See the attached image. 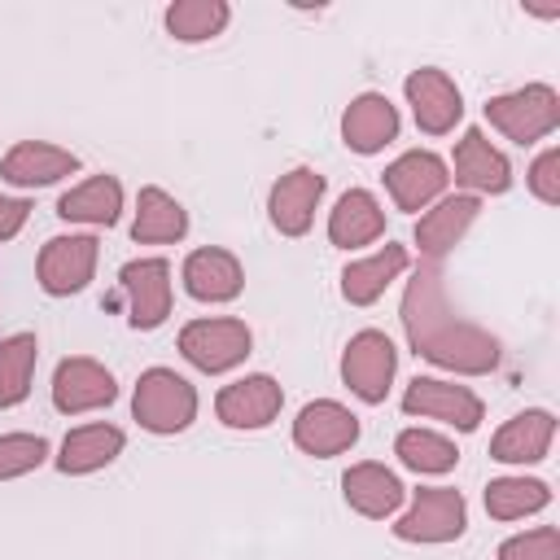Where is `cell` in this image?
I'll use <instances>...</instances> for the list:
<instances>
[{
    "label": "cell",
    "mask_w": 560,
    "mask_h": 560,
    "mask_svg": "<svg viewBox=\"0 0 560 560\" xmlns=\"http://www.w3.org/2000/svg\"><path fill=\"white\" fill-rule=\"evenodd\" d=\"M402 328H407V341L416 354H424L429 363L438 368H451V372H464V376H481L499 363V341L459 319L446 302V276H442V262L438 258H424L416 267V276L407 280V293H402Z\"/></svg>",
    "instance_id": "obj_1"
},
{
    "label": "cell",
    "mask_w": 560,
    "mask_h": 560,
    "mask_svg": "<svg viewBox=\"0 0 560 560\" xmlns=\"http://www.w3.org/2000/svg\"><path fill=\"white\" fill-rule=\"evenodd\" d=\"M131 416L140 420V429L149 433H179L192 424L197 416V389L171 372V368H149L136 381V398H131Z\"/></svg>",
    "instance_id": "obj_2"
},
{
    "label": "cell",
    "mask_w": 560,
    "mask_h": 560,
    "mask_svg": "<svg viewBox=\"0 0 560 560\" xmlns=\"http://www.w3.org/2000/svg\"><path fill=\"white\" fill-rule=\"evenodd\" d=\"M486 118L508 140L534 144V140H542V136H551L560 127V96L547 83H529V88H516L508 96H490L486 101Z\"/></svg>",
    "instance_id": "obj_3"
},
{
    "label": "cell",
    "mask_w": 560,
    "mask_h": 560,
    "mask_svg": "<svg viewBox=\"0 0 560 560\" xmlns=\"http://www.w3.org/2000/svg\"><path fill=\"white\" fill-rule=\"evenodd\" d=\"M468 525V503L451 486H424L411 499V512L394 525L402 542H451Z\"/></svg>",
    "instance_id": "obj_4"
},
{
    "label": "cell",
    "mask_w": 560,
    "mask_h": 560,
    "mask_svg": "<svg viewBox=\"0 0 560 560\" xmlns=\"http://www.w3.org/2000/svg\"><path fill=\"white\" fill-rule=\"evenodd\" d=\"M394 368H398V350L385 332L376 328H363L350 337L346 354H341V381L350 385V394H359L363 402H385L389 394V381H394Z\"/></svg>",
    "instance_id": "obj_5"
},
{
    "label": "cell",
    "mask_w": 560,
    "mask_h": 560,
    "mask_svg": "<svg viewBox=\"0 0 560 560\" xmlns=\"http://www.w3.org/2000/svg\"><path fill=\"white\" fill-rule=\"evenodd\" d=\"M254 337L245 319H192L179 332V354L201 372H228L249 354Z\"/></svg>",
    "instance_id": "obj_6"
},
{
    "label": "cell",
    "mask_w": 560,
    "mask_h": 560,
    "mask_svg": "<svg viewBox=\"0 0 560 560\" xmlns=\"http://www.w3.org/2000/svg\"><path fill=\"white\" fill-rule=\"evenodd\" d=\"M118 289L127 298L131 328L149 332L171 315V267L166 258H136L118 271Z\"/></svg>",
    "instance_id": "obj_7"
},
{
    "label": "cell",
    "mask_w": 560,
    "mask_h": 560,
    "mask_svg": "<svg viewBox=\"0 0 560 560\" xmlns=\"http://www.w3.org/2000/svg\"><path fill=\"white\" fill-rule=\"evenodd\" d=\"M293 442H298V451H306V455H315V459L341 455V451H350V446L359 442V416L346 411V407L332 402V398H315V402H306V407L298 411V420H293Z\"/></svg>",
    "instance_id": "obj_8"
},
{
    "label": "cell",
    "mask_w": 560,
    "mask_h": 560,
    "mask_svg": "<svg viewBox=\"0 0 560 560\" xmlns=\"http://www.w3.org/2000/svg\"><path fill=\"white\" fill-rule=\"evenodd\" d=\"M402 411L407 416H429V420H446L459 433H472L481 424V398L455 381H433V376H416L402 394Z\"/></svg>",
    "instance_id": "obj_9"
},
{
    "label": "cell",
    "mask_w": 560,
    "mask_h": 560,
    "mask_svg": "<svg viewBox=\"0 0 560 560\" xmlns=\"http://www.w3.org/2000/svg\"><path fill=\"white\" fill-rule=\"evenodd\" d=\"M446 184H451L446 162L438 153H424V149H411L385 166V188H389L398 210H424L429 201H438L446 192Z\"/></svg>",
    "instance_id": "obj_10"
},
{
    "label": "cell",
    "mask_w": 560,
    "mask_h": 560,
    "mask_svg": "<svg viewBox=\"0 0 560 560\" xmlns=\"http://www.w3.org/2000/svg\"><path fill=\"white\" fill-rule=\"evenodd\" d=\"M118 398V385L109 376V368H101L96 359H61L52 372V402L66 416H83L96 407H109Z\"/></svg>",
    "instance_id": "obj_11"
},
{
    "label": "cell",
    "mask_w": 560,
    "mask_h": 560,
    "mask_svg": "<svg viewBox=\"0 0 560 560\" xmlns=\"http://www.w3.org/2000/svg\"><path fill=\"white\" fill-rule=\"evenodd\" d=\"M96 271V236H52L39 249V289L52 298L79 293Z\"/></svg>",
    "instance_id": "obj_12"
},
{
    "label": "cell",
    "mask_w": 560,
    "mask_h": 560,
    "mask_svg": "<svg viewBox=\"0 0 560 560\" xmlns=\"http://www.w3.org/2000/svg\"><path fill=\"white\" fill-rule=\"evenodd\" d=\"M402 88H407V101H411V114H416L420 131L446 136L464 118V101H459V88L451 83V74L424 66V70H411Z\"/></svg>",
    "instance_id": "obj_13"
},
{
    "label": "cell",
    "mask_w": 560,
    "mask_h": 560,
    "mask_svg": "<svg viewBox=\"0 0 560 560\" xmlns=\"http://www.w3.org/2000/svg\"><path fill=\"white\" fill-rule=\"evenodd\" d=\"M280 402H284V389L267 372H254V376L232 381L228 389H219L214 411H219V420L228 429H262V424L276 420Z\"/></svg>",
    "instance_id": "obj_14"
},
{
    "label": "cell",
    "mask_w": 560,
    "mask_h": 560,
    "mask_svg": "<svg viewBox=\"0 0 560 560\" xmlns=\"http://www.w3.org/2000/svg\"><path fill=\"white\" fill-rule=\"evenodd\" d=\"M324 197V175L311 171V166H298L289 175H280L271 184V197H267V210H271V223L276 232L284 236H302L315 219V206Z\"/></svg>",
    "instance_id": "obj_15"
},
{
    "label": "cell",
    "mask_w": 560,
    "mask_h": 560,
    "mask_svg": "<svg viewBox=\"0 0 560 560\" xmlns=\"http://www.w3.org/2000/svg\"><path fill=\"white\" fill-rule=\"evenodd\" d=\"M455 184H464L472 197L477 192H508L512 188V166L486 140L481 127H468L459 136V144H455Z\"/></svg>",
    "instance_id": "obj_16"
},
{
    "label": "cell",
    "mask_w": 560,
    "mask_h": 560,
    "mask_svg": "<svg viewBox=\"0 0 560 560\" xmlns=\"http://www.w3.org/2000/svg\"><path fill=\"white\" fill-rule=\"evenodd\" d=\"M398 136V109L381 92H363L341 114V140L354 153H381Z\"/></svg>",
    "instance_id": "obj_17"
},
{
    "label": "cell",
    "mask_w": 560,
    "mask_h": 560,
    "mask_svg": "<svg viewBox=\"0 0 560 560\" xmlns=\"http://www.w3.org/2000/svg\"><path fill=\"white\" fill-rule=\"evenodd\" d=\"M79 171V158L70 149H57L48 140H22L4 153L0 162V175L18 188H39V184H57L61 175H74Z\"/></svg>",
    "instance_id": "obj_18"
},
{
    "label": "cell",
    "mask_w": 560,
    "mask_h": 560,
    "mask_svg": "<svg viewBox=\"0 0 560 560\" xmlns=\"http://www.w3.org/2000/svg\"><path fill=\"white\" fill-rule=\"evenodd\" d=\"M184 289L197 302H232L245 289V271H241L236 254L206 245V249H192L184 258Z\"/></svg>",
    "instance_id": "obj_19"
},
{
    "label": "cell",
    "mask_w": 560,
    "mask_h": 560,
    "mask_svg": "<svg viewBox=\"0 0 560 560\" xmlns=\"http://www.w3.org/2000/svg\"><path fill=\"white\" fill-rule=\"evenodd\" d=\"M551 433H556V416L542 411V407H529L494 433L490 459H499V464H538L551 446Z\"/></svg>",
    "instance_id": "obj_20"
},
{
    "label": "cell",
    "mask_w": 560,
    "mask_h": 560,
    "mask_svg": "<svg viewBox=\"0 0 560 560\" xmlns=\"http://www.w3.org/2000/svg\"><path fill=\"white\" fill-rule=\"evenodd\" d=\"M477 210H481V201H477L472 192L442 197V201H438V206L416 223V245H420V254L442 262V254H446V249H451V245L472 228Z\"/></svg>",
    "instance_id": "obj_21"
},
{
    "label": "cell",
    "mask_w": 560,
    "mask_h": 560,
    "mask_svg": "<svg viewBox=\"0 0 560 560\" xmlns=\"http://www.w3.org/2000/svg\"><path fill=\"white\" fill-rule=\"evenodd\" d=\"M407 262H411L407 249L394 245V241H385V249H376L372 258H359V262H350L341 271V298L350 306H372L389 289V280H398L407 271Z\"/></svg>",
    "instance_id": "obj_22"
},
{
    "label": "cell",
    "mask_w": 560,
    "mask_h": 560,
    "mask_svg": "<svg viewBox=\"0 0 560 560\" xmlns=\"http://www.w3.org/2000/svg\"><path fill=\"white\" fill-rule=\"evenodd\" d=\"M341 494H346V503L359 512V516H368V521H381V516H389V512H398V503H402V481L385 468V464H354L346 477H341Z\"/></svg>",
    "instance_id": "obj_23"
},
{
    "label": "cell",
    "mask_w": 560,
    "mask_h": 560,
    "mask_svg": "<svg viewBox=\"0 0 560 560\" xmlns=\"http://www.w3.org/2000/svg\"><path fill=\"white\" fill-rule=\"evenodd\" d=\"M381 232H385V214L368 188H350L337 197V206L328 214V241L332 245H341V249L372 245Z\"/></svg>",
    "instance_id": "obj_24"
},
{
    "label": "cell",
    "mask_w": 560,
    "mask_h": 560,
    "mask_svg": "<svg viewBox=\"0 0 560 560\" xmlns=\"http://www.w3.org/2000/svg\"><path fill=\"white\" fill-rule=\"evenodd\" d=\"M118 451H122V429H114V424H83V429H70L66 442H61V455H57V472H66V477L96 472V468H105L109 459H118Z\"/></svg>",
    "instance_id": "obj_25"
},
{
    "label": "cell",
    "mask_w": 560,
    "mask_h": 560,
    "mask_svg": "<svg viewBox=\"0 0 560 560\" xmlns=\"http://www.w3.org/2000/svg\"><path fill=\"white\" fill-rule=\"evenodd\" d=\"M122 210V184L114 175H92L88 184L61 192L57 214L70 223H96V228H114Z\"/></svg>",
    "instance_id": "obj_26"
},
{
    "label": "cell",
    "mask_w": 560,
    "mask_h": 560,
    "mask_svg": "<svg viewBox=\"0 0 560 560\" xmlns=\"http://www.w3.org/2000/svg\"><path fill=\"white\" fill-rule=\"evenodd\" d=\"M184 232H188V214H184V206H179L171 192L153 188V184L140 188L131 236H136L140 245H162V241H179Z\"/></svg>",
    "instance_id": "obj_27"
},
{
    "label": "cell",
    "mask_w": 560,
    "mask_h": 560,
    "mask_svg": "<svg viewBox=\"0 0 560 560\" xmlns=\"http://www.w3.org/2000/svg\"><path fill=\"white\" fill-rule=\"evenodd\" d=\"M35 354H39L35 332H13L0 341V407H18L31 394Z\"/></svg>",
    "instance_id": "obj_28"
},
{
    "label": "cell",
    "mask_w": 560,
    "mask_h": 560,
    "mask_svg": "<svg viewBox=\"0 0 560 560\" xmlns=\"http://www.w3.org/2000/svg\"><path fill=\"white\" fill-rule=\"evenodd\" d=\"M547 503H551V490L538 477H499L486 486V512L494 521H516V516L538 512Z\"/></svg>",
    "instance_id": "obj_29"
},
{
    "label": "cell",
    "mask_w": 560,
    "mask_h": 560,
    "mask_svg": "<svg viewBox=\"0 0 560 560\" xmlns=\"http://www.w3.org/2000/svg\"><path fill=\"white\" fill-rule=\"evenodd\" d=\"M232 9L223 0H175L166 9V31L184 44H201V39H214L223 26H228Z\"/></svg>",
    "instance_id": "obj_30"
},
{
    "label": "cell",
    "mask_w": 560,
    "mask_h": 560,
    "mask_svg": "<svg viewBox=\"0 0 560 560\" xmlns=\"http://www.w3.org/2000/svg\"><path fill=\"white\" fill-rule=\"evenodd\" d=\"M394 451L416 472H451L455 459H459L455 442H446L442 433H429V429H402L398 442H394Z\"/></svg>",
    "instance_id": "obj_31"
},
{
    "label": "cell",
    "mask_w": 560,
    "mask_h": 560,
    "mask_svg": "<svg viewBox=\"0 0 560 560\" xmlns=\"http://www.w3.org/2000/svg\"><path fill=\"white\" fill-rule=\"evenodd\" d=\"M48 459V442L39 433H4L0 438V481L22 477Z\"/></svg>",
    "instance_id": "obj_32"
},
{
    "label": "cell",
    "mask_w": 560,
    "mask_h": 560,
    "mask_svg": "<svg viewBox=\"0 0 560 560\" xmlns=\"http://www.w3.org/2000/svg\"><path fill=\"white\" fill-rule=\"evenodd\" d=\"M499 560H560V534L556 525H542V529H529V534H516L499 547Z\"/></svg>",
    "instance_id": "obj_33"
},
{
    "label": "cell",
    "mask_w": 560,
    "mask_h": 560,
    "mask_svg": "<svg viewBox=\"0 0 560 560\" xmlns=\"http://www.w3.org/2000/svg\"><path fill=\"white\" fill-rule=\"evenodd\" d=\"M529 188H534V197L547 201V206L560 201V149H542V153L534 158V166H529Z\"/></svg>",
    "instance_id": "obj_34"
},
{
    "label": "cell",
    "mask_w": 560,
    "mask_h": 560,
    "mask_svg": "<svg viewBox=\"0 0 560 560\" xmlns=\"http://www.w3.org/2000/svg\"><path fill=\"white\" fill-rule=\"evenodd\" d=\"M26 214H31V201H22V197H0V241L18 236L22 223H26Z\"/></svg>",
    "instance_id": "obj_35"
}]
</instances>
